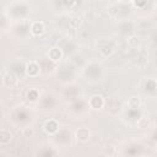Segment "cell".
<instances>
[{
    "label": "cell",
    "mask_w": 157,
    "mask_h": 157,
    "mask_svg": "<svg viewBox=\"0 0 157 157\" xmlns=\"http://www.w3.org/2000/svg\"><path fill=\"white\" fill-rule=\"evenodd\" d=\"M27 96H28V99H31V101H36V99L38 98V93H37L36 90H31V91H28Z\"/></svg>",
    "instance_id": "7c38bea8"
},
{
    "label": "cell",
    "mask_w": 157,
    "mask_h": 157,
    "mask_svg": "<svg viewBox=\"0 0 157 157\" xmlns=\"http://www.w3.org/2000/svg\"><path fill=\"white\" fill-rule=\"evenodd\" d=\"M43 128H44V131L47 134L53 135V134H55L59 130V123L56 120H54V119H49V120H47L44 123V126Z\"/></svg>",
    "instance_id": "3957f363"
},
{
    "label": "cell",
    "mask_w": 157,
    "mask_h": 157,
    "mask_svg": "<svg viewBox=\"0 0 157 157\" xmlns=\"http://www.w3.org/2000/svg\"><path fill=\"white\" fill-rule=\"evenodd\" d=\"M11 141V134L10 131L5 130V129H1L0 130V144L1 145H6Z\"/></svg>",
    "instance_id": "52a82bcc"
},
{
    "label": "cell",
    "mask_w": 157,
    "mask_h": 157,
    "mask_svg": "<svg viewBox=\"0 0 157 157\" xmlns=\"http://www.w3.org/2000/svg\"><path fill=\"white\" fill-rule=\"evenodd\" d=\"M128 44H129L130 48H136V47L140 44V40H139V38H137L136 36H131V37H129V39H128Z\"/></svg>",
    "instance_id": "8fae6325"
},
{
    "label": "cell",
    "mask_w": 157,
    "mask_h": 157,
    "mask_svg": "<svg viewBox=\"0 0 157 157\" xmlns=\"http://www.w3.org/2000/svg\"><path fill=\"white\" fill-rule=\"evenodd\" d=\"M48 56H49V59H50L52 61L58 63V61H60V59L63 58V52H61L59 48L54 47V48H50V50H49V53H48Z\"/></svg>",
    "instance_id": "8992f818"
},
{
    "label": "cell",
    "mask_w": 157,
    "mask_h": 157,
    "mask_svg": "<svg viewBox=\"0 0 157 157\" xmlns=\"http://www.w3.org/2000/svg\"><path fill=\"white\" fill-rule=\"evenodd\" d=\"M88 105L92 109H101L104 105V98L101 94H93L90 99H88Z\"/></svg>",
    "instance_id": "7a4b0ae2"
},
{
    "label": "cell",
    "mask_w": 157,
    "mask_h": 157,
    "mask_svg": "<svg viewBox=\"0 0 157 157\" xmlns=\"http://www.w3.org/2000/svg\"><path fill=\"white\" fill-rule=\"evenodd\" d=\"M64 4H65L66 6H71V5L75 4V0H64Z\"/></svg>",
    "instance_id": "5bb4252c"
},
{
    "label": "cell",
    "mask_w": 157,
    "mask_h": 157,
    "mask_svg": "<svg viewBox=\"0 0 157 157\" xmlns=\"http://www.w3.org/2000/svg\"><path fill=\"white\" fill-rule=\"evenodd\" d=\"M136 125H137V128H139V129H146V128H148V126H150V120H148L147 118L142 117V118H140V119L137 120Z\"/></svg>",
    "instance_id": "9c48e42d"
},
{
    "label": "cell",
    "mask_w": 157,
    "mask_h": 157,
    "mask_svg": "<svg viewBox=\"0 0 157 157\" xmlns=\"http://www.w3.org/2000/svg\"><path fill=\"white\" fill-rule=\"evenodd\" d=\"M40 72V66L37 61L32 60V61H28L26 64V74L31 77H34V76H38Z\"/></svg>",
    "instance_id": "6da1fadb"
},
{
    "label": "cell",
    "mask_w": 157,
    "mask_h": 157,
    "mask_svg": "<svg viewBox=\"0 0 157 157\" xmlns=\"http://www.w3.org/2000/svg\"><path fill=\"white\" fill-rule=\"evenodd\" d=\"M75 136L78 141L81 142H86L90 140V136H91V131L88 130V128H78L76 131H75Z\"/></svg>",
    "instance_id": "5b68a950"
},
{
    "label": "cell",
    "mask_w": 157,
    "mask_h": 157,
    "mask_svg": "<svg viewBox=\"0 0 157 157\" xmlns=\"http://www.w3.org/2000/svg\"><path fill=\"white\" fill-rule=\"evenodd\" d=\"M128 105H129L131 109H137V108H140V105H141L140 98H139V97H135V96L130 97V99L128 101Z\"/></svg>",
    "instance_id": "ba28073f"
},
{
    "label": "cell",
    "mask_w": 157,
    "mask_h": 157,
    "mask_svg": "<svg viewBox=\"0 0 157 157\" xmlns=\"http://www.w3.org/2000/svg\"><path fill=\"white\" fill-rule=\"evenodd\" d=\"M13 81H15V76L11 75L10 72H7V74H5V75L2 76V82H4V85H6V86L12 85Z\"/></svg>",
    "instance_id": "30bf717a"
},
{
    "label": "cell",
    "mask_w": 157,
    "mask_h": 157,
    "mask_svg": "<svg viewBox=\"0 0 157 157\" xmlns=\"http://www.w3.org/2000/svg\"><path fill=\"white\" fill-rule=\"evenodd\" d=\"M45 32V25L42 21H34L31 25V33L33 36H42Z\"/></svg>",
    "instance_id": "277c9868"
},
{
    "label": "cell",
    "mask_w": 157,
    "mask_h": 157,
    "mask_svg": "<svg viewBox=\"0 0 157 157\" xmlns=\"http://www.w3.org/2000/svg\"><path fill=\"white\" fill-rule=\"evenodd\" d=\"M156 140H157V137H156Z\"/></svg>",
    "instance_id": "9a60e30c"
},
{
    "label": "cell",
    "mask_w": 157,
    "mask_h": 157,
    "mask_svg": "<svg viewBox=\"0 0 157 157\" xmlns=\"http://www.w3.org/2000/svg\"><path fill=\"white\" fill-rule=\"evenodd\" d=\"M23 134H25V136H26V137H29V136H32V135H33V130H32V129H29V128H25Z\"/></svg>",
    "instance_id": "4fadbf2b"
}]
</instances>
